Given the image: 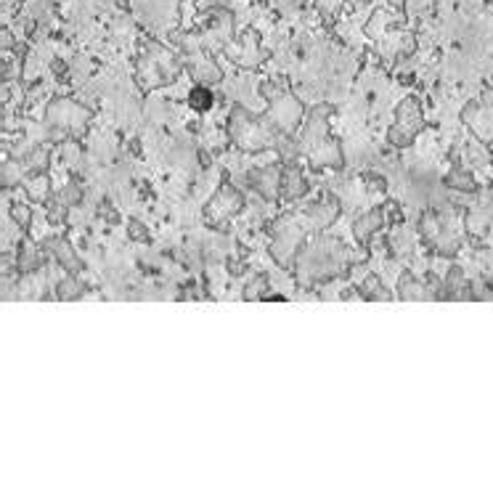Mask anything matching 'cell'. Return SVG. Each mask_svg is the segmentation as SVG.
I'll list each match as a JSON object with an SVG mask.
<instances>
[{
    "mask_svg": "<svg viewBox=\"0 0 493 493\" xmlns=\"http://www.w3.org/2000/svg\"><path fill=\"white\" fill-rule=\"evenodd\" d=\"M265 292V278H252V284L244 289V297L247 300H257L255 295H263Z\"/></svg>",
    "mask_w": 493,
    "mask_h": 493,
    "instance_id": "13",
    "label": "cell"
},
{
    "mask_svg": "<svg viewBox=\"0 0 493 493\" xmlns=\"http://www.w3.org/2000/svg\"><path fill=\"white\" fill-rule=\"evenodd\" d=\"M40 265V252L32 241H21V255H19V268L21 271H35Z\"/></svg>",
    "mask_w": 493,
    "mask_h": 493,
    "instance_id": "10",
    "label": "cell"
},
{
    "mask_svg": "<svg viewBox=\"0 0 493 493\" xmlns=\"http://www.w3.org/2000/svg\"><path fill=\"white\" fill-rule=\"evenodd\" d=\"M241 207V197L234 189H223L207 207V223L210 226H226V220L231 215H237Z\"/></svg>",
    "mask_w": 493,
    "mask_h": 493,
    "instance_id": "2",
    "label": "cell"
},
{
    "mask_svg": "<svg viewBox=\"0 0 493 493\" xmlns=\"http://www.w3.org/2000/svg\"><path fill=\"white\" fill-rule=\"evenodd\" d=\"M252 183H255V189L260 194H265V197H276L278 191H281V170L278 167H263V170H255L252 173Z\"/></svg>",
    "mask_w": 493,
    "mask_h": 493,
    "instance_id": "3",
    "label": "cell"
},
{
    "mask_svg": "<svg viewBox=\"0 0 493 493\" xmlns=\"http://www.w3.org/2000/svg\"><path fill=\"white\" fill-rule=\"evenodd\" d=\"M305 178H302V173L297 170V167H287V170H281V197L284 199H297L305 194Z\"/></svg>",
    "mask_w": 493,
    "mask_h": 493,
    "instance_id": "4",
    "label": "cell"
},
{
    "mask_svg": "<svg viewBox=\"0 0 493 493\" xmlns=\"http://www.w3.org/2000/svg\"><path fill=\"white\" fill-rule=\"evenodd\" d=\"M446 186L454 189V191H472L474 189V178L467 170H451V176L446 178Z\"/></svg>",
    "mask_w": 493,
    "mask_h": 493,
    "instance_id": "9",
    "label": "cell"
},
{
    "mask_svg": "<svg viewBox=\"0 0 493 493\" xmlns=\"http://www.w3.org/2000/svg\"><path fill=\"white\" fill-rule=\"evenodd\" d=\"M385 220H387V223H390V220H395V223H398V220H403V215H400V207H398L395 202H387V204H385Z\"/></svg>",
    "mask_w": 493,
    "mask_h": 493,
    "instance_id": "15",
    "label": "cell"
},
{
    "mask_svg": "<svg viewBox=\"0 0 493 493\" xmlns=\"http://www.w3.org/2000/svg\"><path fill=\"white\" fill-rule=\"evenodd\" d=\"M363 295L369 297V300H387V292L382 289V284H379V278L376 276H366V284H363Z\"/></svg>",
    "mask_w": 493,
    "mask_h": 493,
    "instance_id": "12",
    "label": "cell"
},
{
    "mask_svg": "<svg viewBox=\"0 0 493 493\" xmlns=\"http://www.w3.org/2000/svg\"><path fill=\"white\" fill-rule=\"evenodd\" d=\"M189 101H191V106H194V109H199V112H204V109H210V106H213V93H210L207 88H202V85H197V88L191 91V96H189Z\"/></svg>",
    "mask_w": 493,
    "mask_h": 493,
    "instance_id": "11",
    "label": "cell"
},
{
    "mask_svg": "<svg viewBox=\"0 0 493 493\" xmlns=\"http://www.w3.org/2000/svg\"><path fill=\"white\" fill-rule=\"evenodd\" d=\"M14 217L19 220V226H27V223H29V210L21 207V204H16V207H14Z\"/></svg>",
    "mask_w": 493,
    "mask_h": 493,
    "instance_id": "17",
    "label": "cell"
},
{
    "mask_svg": "<svg viewBox=\"0 0 493 493\" xmlns=\"http://www.w3.org/2000/svg\"><path fill=\"white\" fill-rule=\"evenodd\" d=\"M382 223H385V215L379 213V210H372V213H366L363 217H358L353 223V234L358 237V241H369V239L374 237L376 231L382 228Z\"/></svg>",
    "mask_w": 493,
    "mask_h": 493,
    "instance_id": "5",
    "label": "cell"
},
{
    "mask_svg": "<svg viewBox=\"0 0 493 493\" xmlns=\"http://www.w3.org/2000/svg\"><path fill=\"white\" fill-rule=\"evenodd\" d=\"M448 295H454L456 300H467L470 295V284H467V278L461 276V271L454 268V271H448Z\"/></svg>",
    "mask_w": 493,
    "mask_h": 493,
    "instance_id": "8",
    "label": "cell"
},
{
    "mask_svg": "<svg viewBox=\"0 0 493 493\" xmlns=\"http://www.w3.org/2000/svg\"><path fill=\"white\" fill-rule=\"evenodd\" d=\"M64 202H69V204H75V202H80V191L75 183H69L67 189H64Z\"/></svg>",
    "mask_w": 493,
    "mask_h": 493,
    "instance_id": "16",
    "label": "cell"
},
{
    "mask_svg": "<svg viewBox=\"0 0 493 493\" xmlns=\"http://www.w3.org/2000/svg\"><path fill=\"white\" fill-rule=\"evenodd\" d=\"M48 247L56 252V257L61 260V265H67L72 274H77L80 268H82V263H80L77 257H75V252H72V247L64 241V239H51L48 241Z\"/></svg>",
    "mask_w": 493,
    "mask_h": 493,
    "instance_id": "6",
    "label": "cell"
},
{
    "mask_svg": "<svg viewBox=\"0 0 493 493\" xmlns=\"http://www.w3.org/2000/svg\"><path fill=\"white\" fill-rule=\"evenodd\" d=\"M348 247L339 244L335 239H316L311 241V247L305 250V257H300V268L305 265V271L311 278H332L342 268H348Z\"/></svg>",
    "mask_w": 493,
    "mask_h": 493,
    "instance_id": "1",
    "label": "cell"
},
{
    "mask_svg": "<svg viewBox=\"0 0 493 493\" xmlns=\"http://www.w3.org/2000/svg\"><path fill=\"white\" fill-rule=\"evenodd\" d=\"M59 295L61 297H77L80 295V284L75 281V278H67V281L59 287Z\"/></svg>",
    "mask_w": 493,
    "mask_h": 493,
    "instance_id": "14",
    "label": "cell"
},
{
    "mask_svg": "<svg viewBox=\"0 0 493 493\" xmlns=\"http://www.w3.org/2000/svg\"><path fill=\"white\" fill-rule=\"evenodd\" d=\"M400 295H403V300H430L433 292L427 284H419L411 274H406L400 278Z\"/></svg>",
    "mask_w": 493,
    "mask_h": 493,
    "instance_id": "7",
    "label": "cell"
}]
</instances>
